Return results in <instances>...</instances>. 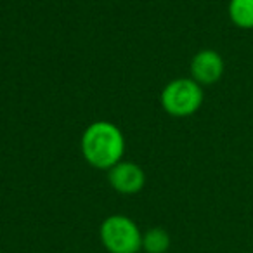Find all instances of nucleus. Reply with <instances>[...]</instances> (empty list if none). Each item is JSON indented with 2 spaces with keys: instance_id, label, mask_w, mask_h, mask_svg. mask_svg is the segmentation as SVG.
Segmentation results:
<instances>
[{
  "instance_id": "obj_6",
  "label": "nucleus",
  "mask_w": 253,
  "mask_h": 253,
  "mask_svg": "<svg viewBox=\"0 0 253 253\" xmlns=\"http://www.w3.org/2000/svg\"><path fill=\"white\" fill-rule=\"evenodd\" d=\"M227 16L239 30H253V0H229Z\"/></svg>"
},
{
  "instance_id": "obj_4",
  "label": "nucleus",
  "mask_w": 253,
  "mask_h": 253,
  "mask_svg": "<svg viewBox=\"0 0 253 253\" xmlns=\"http://www.w3.org/2000/svg\"><path fill=\"white\" fill-rule=\"evenodd\" d=\"M225 71L224 57L213 49H203L194 54L191 61V78L201 87L215 85Z\"/></svg>"
},
{
  "instance_id": "obj_3",
  "label": "nucleus",
  "mask_w": 253,
  "mask_h": 253,
  "mask_svg": "<svg viewBox=\"0 0 253 253\" xmlns=\"http://www.w3.org/2000/svg\"><path fill=\"white\" fill-rule=\"evenodd\" d=\"M162 108L175 118H186L200 111L205 95L203 87L193 78H175L169 82L160 95Z\"/></svg>"
},
{
  "instance_id": "obj_5",
  "label": "nucleus",
  "mask_w": 253,
  "mask_h": 253,
  "mask_svg": "<svg viewBox=\"0 0 253 253\" xmlns=\"http://www.w3.org/2000/svg\"><path fill=\"white\" fill-rule=\"evenodd\" d=\"M108 182L120 194H135L144 187L146 173L137 163L122 160L108 170Z\"/></svg>"
},
{
  "instance_id": "obj_1",
  "label": "nucleus",
  "mask_w": 253,
  "mask_h": 253,
  "mask_svg": "<svg viewBox=\"0 0 253 253\" xmlns=\"http://www.w3.org/2000/svg\"><path fill=\"white\" fill-rule=\"evenodd\" d=\"M80 148L88 165L99 170H109L123 160L125 137L115 123L99 120L85 128Z\"/></svg>"
},
{
  "instance_id": "obj_7",
  "label": "nucleus",
  "mask_w": 253,
  "mask_h": 253,
  "mask_svg": "<svg viewBox=\"0 0 253 253\" xmlns=\"http://www.w3.org/2000/svg\"><path fill=\"white\" fill-rule=\"evenodd\" d=\"M170 248V234L162 227H151L142 232V250L146 253H167Z\"/></svg>"
},
{
  "instance_id": "obj_2",
  "label": "nucleus",
  "mask_w": 253,
  "mask_h": 253,
  "mask_svg": "<svg viewBox=\"0 0 253 253\" xmlns=\"http://www.w3.org/2000/svg\"><path fill=\"white\" fill-rule=\"evenodd\" d=\"M102 246L109 253H139L142 250V232L126 215H109L99 229Z\"/></svg>"
}]
</instances>
